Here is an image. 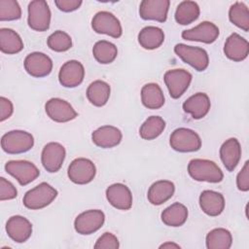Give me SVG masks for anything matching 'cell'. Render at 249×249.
I'll return each instance as SVG.
<instances>
[{"mask_svg": "<svg viewBox=\"0 0 249 249\" xmlns=\"http://www.w3.org/2000/svg\"><path fill=\"white\" fill-rule=\"evenodd\" d=\"M27 23L35 31L44 32L50 28L51 10L44 0H33L28 4Z\"/></svg>", "mask_w": 249, "mask_h": 249, "instance_id": "8992f818", "label": "cell"}, {"mask_svg": "<svg viewBox=\"0 0 249 249\" xmlns=\"http://www.w3.org/2000/svg\"><path fill=\"white\" fill-rule=\"evenodd\" d=\"M122 139V131L113 125H102L91 133V140L93 144L103 149L118 146Z\"/></svg>", "mask_w": 249, "mask_h": 249, "instance_id": "44dd1931", "label": "cell"}, {"mask_svg": "<svg viewBox=\"0 0 249 249\" xmlns=\"http://www.w3.org/2000/svg\"><path fill=\"white\" fill-rule=\"evenodd\" d=\"M14 113V106L11 100L1 96L0 97V121L4 122L9 119Z\"/></svg>", "mask_w": 249, "mask_h": 249, "instance_id": "b9f144b4", "label": "cell"}, {"mask_svg": "<svg viewBox=\"0 0 249 249\" xmlns=\"http://www.w3.org/2000/svg\"><path fill=\"white\" fill-rule=\"evenodd\" d=\"M57 191L50 184L42 182L23 196V205L31 210H39L50 205L57 196Z\"/></svg>", "mask_w": 249, "mask_h": 249, "instance_id": "7a4b0ae2", "label": "cell"}, {"mask_svg": "<svg viewBox=\"0 0 249 249\" xmlns=\"http://www.w3.org/2000/svg\"><path fill=\"white\" fill-rule=\"evenodd\" d=\"M25 71L34 78H43L48 75L53 70V61L47 54L34 52L26 55L24 62Z\"/></svg>", "mask_w": 249, "mask_h": 249, "instance_id": "9a60e30c", "label": "cell"}, {"mask_svg": "<svg viewBox=\"0 0 249 249\" xmlns=\"http://www.w3.org/2000/svg\"><path fill=\"white\" fill-rule=\"evenodd\" d=\"M106 198L119 210H128L132 206V194L129 188L122 183H115L106 189Z\"/></svg>", "mask_w": 249, "mask_h": 249, "instance_id": "d6986e66", "label": "cell"}, {"mask_svg": "<svg viewBox=\"0 0 249 249\" xmlns=\"http://www.w3.org/2000/svg\"><path fill=\"white\" fill-rule=\"evenodd\" d=\"M34 146V138L31 133L24 130H11L1 138L2 150L10 155L28 152Z\"/></svg>", "mask_w": 249, "mask_h": 249, "instance_id": "3957f363", "label": "cell"}, {"mask_svg": "<svg viewBox=\"0 0 249 249\" xmlns=\"http://www.w3.org/2000/svg\"><path fill=\"white\" fill-rule=\"evenodd\" d=\"M96 174L94 163L86 158H77L71 161L68 166L67 175L71 182L78 185L90 183Z\"/></svg>", "mask_w": 249, "mask_h": 249, "instance_id": "ba28073f", "label": "cell"}, {"mask_svg": "<svg viewBox=\"0 0 249 249\" xmlns=\"http://www.w3.org/2000/svg\"><path fill=\"white\" fill-rule=\"evenodd\" d=\"M5 170L13 176L21 186L28 185L40 175L38 167L31 161L24 160H9L5 164Z\"/></svg>", "mask_w": 249, "mask_h": 249, "instance_id": "52a82bcc", "label": "cell"}, {"mask_svg": "<svg viewBox=\"0 0 249 249\" xmlns=\"http://www.w3.org/2000/svg\"><path fill=\"white\" fill-rule=\"evenodd\" d=\"M23 42L20 36L11 28L0 29V50L3 53L16 54L22 51Z\"/></svg>", "mask_w": 249, "mask_h": 249, "instance_id": "f546056e", "label": "cell"}, {"mask_svg": "<svg viewBox=\"0 0 249 249\" xmlns=\"http://www.w3.org/2000/svg\"><path fill=\"white\" fill-rule=\"evenodd\" d=\"M21 18V9L16 0H0V20L10 21Z\"/></svg>", "mask_w": 249, "mask_h": 249, "instance_id": "8d00e7d4", "label": "cell"}, {"mask_svg": "<svg viewBox=\"0 0 249 249\" xmlns=\"http://www.w3.org/2000/svg\"><path fill=\"white\" fill-rule=\"evenodd\" d=\"M224 53L232 61H242L248 56L249 43L239 34L231 33L225 42Z\"/></svg>", "mask_w": 249, "mask_h": 249, "instance_id": "ffe728a7", "label": "cell"}, {"mask_svg": "<svg viewBox=\"0 0 249 249\" xmlns=\"http://www.w3.org/2000/svg\"><path fill=\"white\" fill-rule=\"evenodd\" d=\"M169 6V0H143L139 5V16L144 20L164 22Z\"/></svg>", "mask_w": 249, "mask_h": 249, "instance_id": "2e32d148", "label": "cell"}, {"mask_svg": "<svg viewBox=\"0 0 249 249\" xmlns=\"http://www.w3.org/2000/svg\"><path fill=\"white\" fill-rule=\"evenodd\" d=\"M18 191L16 187L4 177L0 178V200H10L16 198Z\"/></svg>", "mask_w": 249, "mask_h": 249, "instance_id": "f35d334b", "label": "cell"}, {"mask_svg": "<svg viewBox=\"0 0 249 249\" xmlns=\"http://www.w3.org/2000/svg\"><path fill=\"white\" fill-rule=\"evenodd\" d=\"M165 128V121L160 116L149 117L140 126L139 135L144 140H153L159 137Z\"/></svg>", "mask_w": 249, "mask_h": 249, "instance_id": "d6a6232c", "label": "cell"}, {"mask_svg": "<svg viewBox=\"0 0 249 249\" xmlns=\"http://www.w3.org/2000/svg\"><path fill=\"white\" fill-rule=\"evenodd\" d=\"M174 53L185 63L191 65L195 70L204 71L209 65V56L207 52L199 47L188 46L186 44H177L174 47Z\"/></svg>", "mask_w": 249, "mask_h": 249, "instance_id": "5b68a950", "label": "cell"}, {"mask_svg": "<svg viewBox=\"0 0 249 249\" xmlns=\"http://www.w3.org/2000/svg\"><path fill=\"white\" fill-rule=\"evenodd\" d=\"M54 4L60 11L69 13V12L78 10L81 7V5L83 4V1H81V0H55Z\"/></svg>", "mask_w": 249, "mask_h": 249, "instance_id": "60d3db41", "label": "cell"}, {"mask_svg": "<svg viewBox=\"0 0 249 249\" xmlns=\"http://www.w3.org/2000/svg\"><path fill=\"white\" fill-rule=\"evenodd\" d=\"M142 104L152 110L160 109L163 106L165 98L160 87L156 83H149L141 89Z\"/></svg>", "mask_w": 249, "mask_h": 249, "instance_id": "484cf974", "label": "cell"}, {"mask_svg": "<svg viewBox=\"0 0 249 249\" xmlns=\"http://www.w3.org/2000/svg\"><path fill=\"white\" fill-rule=\"evenodd\" d=\"M188 173L196 181L219 183L224 174L221 168L212 160L205 159H194L188 164Z\"/></svg>", "mask_w": 249, "mask_h": 249, "instance_id": "6da1fadb", "label": "cell"}, {"mask_svg": "<svg viewBox=\"0 0 249 249\" xmlns=\"http://www.w3.org/2000/svg\"><path fill=\"white\" fill-rule=\"evenodd\" d=\"M84 78V65L75 59L68 60L62 64L58 73V81L64 88H76L82 84Z\"/></svg>", "mask_w": 249, "mask_h": 249, "instance_id": "e0dca14e", "label": "cell"}, {"mask_svg": "<svg viewBox=\"0 0 249 249\" xmlns=\"http://www.w3.org/2000/svg\"><path fill=\"white\" fill-rule=\"evenodd\" d=\"M236 187L241 192L249 191V161H245L243 167L236 176Z\"/></svg>", "mask_w": 249, "mask_h": 249, "instance_id": "ab89813d", "label": "cell"}, {"mask_svg": "<svg viewBox=\"0 0 249 249\" xmlns=\"http://www.w3.org/2000/svg\"><path fill=\"white\" fill-rule=\"evenodd\" d=\"M169 145L173 150L180 153L196 152L201 148V139L195 130L179 127L171 133Z\"/></svg>", "mask_w": 249, "mask_h": 249, "instance_id": "277c9868", "label": "cell"}, {"mask_svg": "<svg viewBox=\"0 0 249 249\" xmlns=\"http://www.w3.org/2000/svg\"><path fill=\"white\" fill-rule=\"evenodd\" d=\"M160 248H180V245L179 244H176L174 242H165V243H162Z\"/></svg>", "mask_w": 249, "mask_h": 249, "instance_id": "7bdbcfd3", "label": "cell"}, {"mask_svg": "<svg viewBox=\"0 0 249 249\" xmlns=\"http://www.w3.org/2000/svg\"><path fill=\"white\" fill-rule=\"evenodd\" d=\"M175 192V185L169 180H159L153 183L147 193V198L153 205H160L170 199Z\"/></svg>", "mask_w": 249, "mask_h": 249, "instance_id": "d4e9b609", "label": "cell"}, {"mask_svg": "<svg viewBox=\"0 0 249 249\" xmlns=\"http://www.w3.org/2000/svg\"><path fill=\"white\" fill-rule=\"evenodd\" d=\"M91 27L98 34H106L113 38H120L123 34V28L118 18L107 11L96 13L91 19Z\"/></svg>", "mask_w": 249, "mask_h": 249, "instance_id": "9c48e42d", "label": "cell"}, {"mask_svg": "<svg viewBox=\"0 0 249 249\" xmlns=\"http://www.w3.org/2000/svg\"><path fill=\"white\" fill-rule=\"evenodd\" d=\"M8 236L17 243H23L32 234V224L28 219L20 215H15L8 219L6 223Z\"/></svg>", "mask_w": 249, "mask_h": 249, "instance_id": "ac0fdd59", "label": "cell"}, {"mask_svg": "<svg viewBox=\"0 0 249 249\" xmlns=\"http://www.w3.org/2000/svg\"><path fill=\"white\" fill-rule=\"evenodd\" d=\"M47 45L52 51L62 53L71 49L72 39L66 32L62 30H56L48 37Z\"/></svg>", "mask_w": 249, "mask_h": 249, "instance_id": "d590c367", "label": "cell"}, {"mask_svg": "<svg viewBox=\"0 0 249 249\" xmlns=\"http://www.w3.org/2000/svg\"><path fill=\"white\" fill-rule=\"evenodd\" d=\"M111 88L108 83L102 80H96L90 83L87 89L88 100L96 107L104 106L110 97Z\"/></svg>", "mask_w": 249, "mask_h": 249, "instance_id": "f1b7e54d", "label": "cell"}, {"mask_svg": "<svg viewBox=\"0 0 249 249\" xmlns=\"http://www.w3.org/2000/svg\"><path fill=\"white\" fill-rule=\"evenodd\" d=\"M230 21L247 32L249 30V10L245 3L237 1L233 3L229 10Z\"/></svg>", "mask_w": 249, "mask_h": 249, "instance_id": "e575fe53", "label": "cell"}, {"mask_svg": "<svg viewBox=\"0 0 249 249\" xmlns=\"http://www.w3.org/2000/svg\"><path fill=\"white\" fill-rule=\"evenodd\" d=\"M105 222V214L99 209H89L79 214L74 221L75 231L83 235L97 231Z\"/></svg>", "mask_w": 249, "mask_h": 249, "instance_id": "8fae6325", "label": "cell"}, {"mask_svg": "<svg viewBox=\"0 0 249 249\" xmlns=\"http://www.w3.org/2000/svg\"><path fill=\"white\" fill-rule=\"evenodd\" d=\"M48 117L56 123H67L74 120L78 114L72 105L61 98H51L45 104Z\"/></svg>", "mask_w": 249, "mask_h": 249, "instance_id": "4fadbf2b", "label": "cell"}, {"mask_svg": "<svg viewBox=\"0 0 249 249\" xmlns=\"http://www.w3.org/2000/svg\"><path fill=\"white\" fill-rule=\"evenodd\" d=\"M192 74L185 69H171L164 73L163 80L173 99L181 97L192 82Z\"/></svg>", "mask_w": 249, "mask_h": 249, "instance_id": "30bf717a", "label": "cell"}, {"mask_svg": "<svg viewBox=\"0 0 249 249\" xmlns=\"http://www.w3.org/2000/svg\"><path fill=\"white\" fill-rule=\"evenodd\" d=\"M205 243L207 249H229L232 244V235L224 228H216L207 233Z\"/></svg>", "mask_w": 249, "mask_h": 249, "instance_id": "1f68e13d", "label": "cell"}, {"mask_svg": "<svg viewBox=\"0 0 249 249\" xmlns=\"http://www.w3.org/2000/svg\"><path fill=\"white\" fill-rule=\"evenodd\" d=\"M95 249H118L120 247L119 240L112 232H104L95 242Z\"/></svg>", "mask_w": 249, "mask_h": 249, "instance_id": "74e56055", "label": "cell"}, {"mask_svg": "<svg viewBox=\"0 0 249 249\" xmlns=\"http://www.w3.org/2000/svg\"><path fill=\"white\" fill-rule=\"evenodd\" d=\"M199 206L208 216H219L225 209V198L221 193L205 190L199 196Z\"/></svg>", "mask_w": 249, "mask_h": 249, "instance_id": "603a6c76", "label": "cell"}, {"mask_svg": "<svg viewBox=\"0 0 249 249\" xmlns=\"http://www.w3.org/2000/svg\"><path fill=\"white\" fill-rule=\"evenodd\" d=\"M221 160L228 171H233L241 159V146L236 138H229L220 148Z\"/></svg>", "mask_w": 249, "mask_h": 249, "instance_id": "cb8c5ba5", "label": "cell"}, {"mask_svg": "<svg viewBox=\"0 0 249 249\" xmlns=\"http://www.w3.org/2000/svg\"><path fill=\"white\" fill-rule=\"evenodd\" d=\"M200 9L195 1H182L176 8L175 20L181 25H188L196 20L199 17Z\"/></svg>", "mask_w": 249, "mask_h": 249, "instance_id": "4dcf8cb0", "label": "cell"}, {"mask_svg": "<svg viewBox=\"0 0 249 249\" xmlns=\"http://www.w3.org/2000/svg\"><path fill=\"white\" fill-rule=\"evenodd\" d=\"M219 34L220 30L216 24L211 21H202L191 29L184 30L181 36L184 40L187 41L212 44L218 39Z\"/></svg>", "mask_w": 249, "mask_h": 249, "instance_id": "5bb4252c", "label": "cell"}, {"mask_svg": "<svg viewBox=\"0 0 249 249\" xmlns=\"http://www.w3.org/2000/svg\"><path fill=\"white\" fill-rule=\"evenodd\" d=\"M182 107L184 112L191 114L193 119L199 120L208 114L211 102L206 93L196 92L185 100Z\"/></svg>", "mask_w": 249, "mask_h": 249, "instance_id": "7402d4cb", "label": "cell"}, {"mask_svg": "<svg viewBox=\"0 0 249 249\" xmlns=\"http://www.w3.org/2000/svg\"><path fill=\"white\" fill-rule=\"evenodd\" d=\"M138 42L145 50L158 49L164 42V32L157 26H145L138 33Z\"/></svg>", "mask_w": 249, "mask_h": 249, "instance_id": "83f0119b", "label": "cell"}, {"mask_svg": "<svg viewBox=\"0 0 249 249\" xmlns=\"http://www.w3.org/2000/svg\"><path fill=\"white\" fill-rule=\"evenodd\" d=\"M92 54L97 62L101 64H109L116 59L118 49L115 44L106 40H100L94 44Z\"/></svg>", "mask_w": 249, "mask_h": 249, "instance_id": "836d02e7", "label": "cell"}, {"mask_svg": "<svg viewBox=\"0 0 249 249\" xmlns=\"http://www.w3.org/2000/svg\"><path fill=\"white\" fill-rule=\"evenodd\" d=\"M65 148L57 142H50L46 144L42 150L41 162L44 168L50 173L57 172L65 160Z\"/></svg>", "mask_w": 249, "mask_h": 249, "instance_id": "7c38bea8", "label": "cell"}, {"mask_svg": "<svg viewBox=\"0 0 249 249\" xmlns=\"http://www.w3.org/2000/svg\"><path fill=\"white\" fill-rule=\"evenodd\" d=\"M188 208L180 203L175 202L168 207H166L160 214L161 221L164 225L168 227H181L188 219Z\"/></svg>", "mask_w": 249, "mask_h": 249, "instance_id": "4316f807", "label": "cell"}]
</instances>
